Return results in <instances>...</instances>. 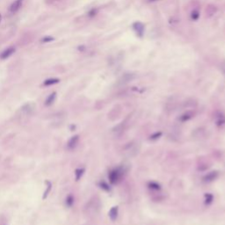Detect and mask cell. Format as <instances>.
<instances>
[{"instance_id": "cell-1", "label": "cell", "mask_w": 225, "mask_h": 225, "mask_svg": "<svg viewBox=\"0 0 225 225\" xmlns=\"http://www.w3.org/2000/svg\"><path fill=\"white\" fill-rule=\"evenodd\" d=\"M123 174H124V169L121 167H117L111 170L108 173V179L110 183L112 185L118 184L121 180Z\"/></svg>"}, {"instance_id": "cell-2", "label": "cell", "mask_w": 225, "mask_h": 225, "mask_svg": "<svg viewBox=\"0 0 225 225\" xmlns=\"http://www.w3.org/2000/svg\"><path fill=\"white\" fill-rule=\"evenodd\" d=\"M132 27L134 29V31L135 32L136 35L138 37L142 38L144 35V32H145V26L141 22V21H135L133 23Z\"/></svg>"}, {"instance_id": "cell-3", "label": "cell", "mask_w": 225, "mask_h": 225, "mask_svg": "<svg viewBox=\"0 0 225 225\" xmlns=\"http://www.w3.org/2000/svg\"><path fill=\"white\" fill-rule=\"evenodd\" d=\"M23 2H24V0H15L14 2H12V4L9 7V12L12 14L18 12L20 10V8L22 7Z\"/></svg>"}, {"instance_id": "cell-4", "label": "cell", "mask_w": 225, "mask_h": 225, "mask_svg": "<svg viewBox=\"0 0 225 225\" xmlns=\"http://www.w3.org/2000/svg\"><path fill=\"white\" fill-rule=\"evenodd\" d=\"M218 176H219V172L217 171H210L207 174H206L202 179L206 183H210V182H213L214 180H215L218 178Z\"/></svg>"}, {"instance_id": "cell-5", "label": "cell", "mask_w": 225, "mask_h": 225, "mask_svg": "<svg viewBox=\"0 0 225 225\" xmlns=\"http://www.w3.org/2000/svg\"><path fill=\"white\" fill-rule=\"evenodd\" d=\"M194 114L195 112L192 110H189V111H187L184 113H182L179 117V121L180 122H187L188 121H190L191 119H193L194 117Z\"/></svg>"}, {"instance_id": "cell-6", "label": "cell", "mask_w": 225, "mask_h": 225, "mask_svg": "<svg viewBox=\"0 0 225 225\" xmlns=\"http://www.w3.org/2000/svg\"><path fill=\"white\" fill-rule=\"evenodd\" d=\"M78 142H79V135H73V136L71 137V139L68 141V143H67V148L71 150H74L76 147L77 146Z\"/></svg>"}, {"instance_id": "cell-7", "label": "cell", "mask_w": 225, "mask_h": 225, "mask_svg": "<svg viewBox=\"0 0 225 225\" xmlns=\"http://www.w3.org/2000/svg\"><path fill=\"white\" fill-rule=\"evenodd\" d=\"M15 50H16V49H15L14 47H10V48L5 49L0 54V58H1L2 60L7 59L8 57H10L12 54L15 53Z\"/></svg>"}, {"instance_id": "cell-8", "label": "cell", "mask_w": 225, "mask_h": 225, "mask_svg": "<svg viewBox=\"0 0 225 225\" xmlns=\"http://www.w3.org/2000/svg\"><path fill=\"white\" fill-rule=\"evenodd\" d=\"M118 213H119V208L118 207H112L109 211V217L112 221H115L118 217Z\"/></svg>"}, {"instance_id": "cell-9", "label": "cell", "mask_w": 225, "mask_h": 225, "mask_svg": "<svg viewBox=\"0 0 225 225\" xmlns=\"http://www.w3.org/2000/svg\"><path fill=\"white\" fill-rule=\"evenodd\" d=\"M60 82L59 78H55V77H51V78H48L43 82V85L44 86H50V85H54L56 84H58Z\"/></svg>"}, {"instance_id": "cell-10", "label": "cell", "mask_w": 225, "mask_h": 225, "mask_svg": "<svg viewBox=\"0 0 225 225\" xmlns=\"http://www.w3.org/2000/svg\"><path fill=\"white\" fill-rule=\"evenodd\" d=\"M56 93H52L50 94L49 96H48V98L46 99V100H45V105L47 106V107H49V106H51L54 102H55V100H56Z\"/></svg>"}, {"instance_id": "cell-11", "label": "cell", "mask_w": 225, "mask_h": 225, "mask_svg": "<svg viewBox=\"0 0 225 225\" xmlns=\"http://www.w3.org/2000/svg\"><path fill=\"white\" fill-rule=\"evenodd\" d=\"M215 124L217 127H223L225 125V116L221 114L219 116L216 117V121H215Z\"/></svg>"}, {"instance_id": "cell-12", "label": "cell", "mask_w": 225, "mask_h": 225, "mask_svg": "<svg viewBox=\"0 0 225 225\" xmlns=\"http://www.w3.org/2000/svg\"><path fill=\"white\" fill-rule=\"evenodd\" d=\"M74 201H75V199H74V196L72 194H69L67 196L66 200H65V203H66L67 207H71L73 206Z\"/></svg>"}, {"instance_id": "cell-13", "label": "cell", "mask_w": 225, "mask_h": 225, "mask_svg": "<svg viewBox=\"0 0 225 225\" xmlns=\"http://www.w3.org/2000/svg\"><path fill=\"white\" fill-rule=\"evenodd\" d=\"M200 16H201V13H200L199 10H196V9L193 10L192 12H191V15H190L191 19L193 20V21H197L198 19H200Z\"/></svg>"}, {"instance_id": "cell-14", "label": "cell", "mask_w": 225, "mask_h": 225, "mask_svg": "<svg viewBox=\"0 0 225 225\" xmlns=\"http://www.w3.org/2000/svg\"><path fill=\"white\" fill-rule=\"evenodd\" d=\"M84 173H85V169L84 168L76 169L75 171L76 180V181H78V180L82 178V176L84 175Z\"/></svg>"}, {"instance_id": "cell-15", "label": "cell", "mask_w": 225, "mask_h": 225, "mask_svg": "<svg viewBox=\"0 0 225 225\" xmlns=\"http://www.w3.org/2000/svg\"><path fill=\"white\" fill-rule=\"evenodd\" d=\"M214 201V195L212 193H206L205 194V204L209 205L213 202Z\"/></svg>"}, {"instance_id": "cell-16", "label": "cell", "mask_w": 225, "mask_h": 225, "mask_svg": "<svg viewBox=\"0 0 225 225\" xmlns=\"http://www.w3.org/2000/svg\"><path fill=\"white\" fill-rule=\"evenodd\" d=\"M148 187H149V188H150V189H152V190H160V189H161L160 185H159L158 183L155 182V181H151V182H150V183L148 184Z\"/></svg>"}, {"instance_id": "cell-17", "label": "cell", "mask_w": 225, "mask_h": 225, "mask_svg": "<svg viewBox=\"0 0 225 225\" xmlns=\"http://www.w3.org/2000/svg\"><path fill=\"white\" fill-rule=\"evenodd\" d=\"M46 183H47V188H46V191H45V193H44V195H43V199L45 200L47 197H48V195H49V192H50V190H51V188H52V184L49 182V181H46Z\"/></svg>"}, {"instance_id": "cell-18", "label": "cell", "mask_w": 225, "mask_h": 225, "mask_svg": "<svg viewBox=\"0 0 225 225\" xmlns=\"http://www.w3.org/2000/svg\"><path fill=\"white\" fill-rule=\"evenodd\" d=\"M132 79H133V77H132V74H126V75H124L123 76H122L121 83H123V84L128 83V82L131 81Z\"/></svg>"}, {"instance_id": "cell-19", "label": "cell", "mask_w": 225, "mask_h": 225, "mask_svg": "<svg viewBox=\"0 0 225 225\" xmlns=\"http://www.w3.org/2000/svg\"><path fill=\"white\" fill-rule=\"evenodd\" d=\"M54 40H55V38L52 37V36H45L40 40V42L41 43H49V42L53 41Z\"/></svg>"}, {"instance_id": "cell-20", "label": "cell", "mask_w": 225, "mask_h": 225, "mask_svg": "<svg viewBox=\"0 0 225 225\" xmlns=\"http://www.w3.org/2000/svg\"><path fill=\"white\" fill-rule=\"evenodd\" d=\"M98 13H99V10H98L97 8H93V9H91V10L89 11L88 16H89L90 18H93V17H95Z\"/></svg>"}, {"instance_id": "cell-21", "label": "cell", "mask_w": 225, "mask_h": 225, "mask_svg": "<svg viewBox=\"0 0 225 225\" xmlns=\"http://www.w3.org/2000/svg\"><path fill=\"white\" fill-rule=\"evenodd\" d=\"M99 186H100V188H102V189H104L105 191H107V192H109L110 191V188H109V186L106 183V182H100L99 183Z\"/></svg>"}, {"instance_id": "cell-22", "label": "cell", "mask_w": 225, "mask_h": 225, "mask_svg": "<svg viewBox=\"0 0 225 225\" xmlns=\"http://www.w3.org/2000/svg\"><path fill=\"white\" fill-rule=\"evenodd\" d=\"M161 135H162V133H161V132H156L155 134H153V135H150V140H156V139H158Z\"/></svg>"}, {"instance_id": "cell-23", "label": "cell", "mask_w": 225, "mask_h": 225, "mask_svg": "<svg viewBox=\"0 0 225 225\" xmlns=\"http://www.w3.org/2000/svg\"><path fill=\"white\" fill-rule=\"evenodd\" d=\"M220 68H221V71H222V72L224 73V75L225 76V61L224 62H223L222 63H221V66H220Z\"/></svg>"}, {"instance_id": "cell-24", "label": "cell", "mask_w": 225, "mask_h": 225, "mask_svg": "<svg viewBox=\"0 0 225 225\" xmlns=\"http://www.w3.org/2000/svg\"><path fill=\"white\" fill-rule=\"evenodd\" d=\"M156 1H158V0H148V2H156Z\"/></svg>"}, {"instance_id": "cell-25", "label": "cell", "mask_w": 225, "mask_h": 225, "mask_svg": "<svg viewBox=\"0 0 225 225\" xmlns=\"http://www.w3.org/2000/svg\"><path fill=\"white\" fill-rule=\"evenodd\" d=\"M1 20H2V15H1V13H0V22H1Z\"/></svg>"}]
</instances>
